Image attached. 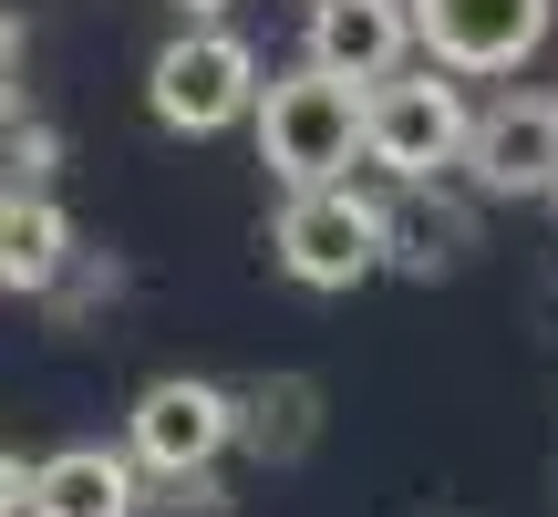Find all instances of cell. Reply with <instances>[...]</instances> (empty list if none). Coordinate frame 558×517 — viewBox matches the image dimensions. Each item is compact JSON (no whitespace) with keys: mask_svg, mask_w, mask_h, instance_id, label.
<instances>
[{"mask_svg":"<svg viewBox=\"0 0 558 517\" xmlns=\"http://www.w3.org/2000/svg\"><path fill=\"white\" fill-rule=\"evenodd\" d=\"M248 124H259V166L279 187H320V177H352L362 156V83L320 73V62H300V73H269L259 104H248Z\"/></svg>","mask_w":558,"mask_h":517,"instance_id":"obj_1","label":"cell"},{"mask_svg":"<svg viewBox=\"0 0 558 517\" xmlns=\"http://www.w3.org/2000/svg\"><path fill=\"white\" fill-rule=\"evenodd\" d=\"M465 156V94L445 62H393L383 83H362V166H383L393 187H435Z\"/></svg>","mask_w":558,"mask_h":517,"instance_id":"obj_2","label":"cell"},{"mask_svg":"<svg viewBox=\"0 0 558 517\" xmlns=\"http://www.w3.org/2000/svg\"><path fill=\"white\" fill-rule=\"evenodd\" d=\"M383 218H393V207L362 197L352 177L290 187V207H279V228H269V258L300 279V290H362V279L383 269V249H393Z\"/></svg>","mask_w":558,"mask_h":517,"instance_id":"obj_3","label":"cell"},{"mask_svg":"<svg viewBox=\"0 0 558 517\" xmlns=\"http://www.w3.org/2000/svg\"><path fill=\"white\" fill-rule=\"evenodd\" d=\"M248 104H259V52L239 32H218V21H186L145 62V115L166 135H228V124H248Z\"/></svg>","mask_w":558,"mask_h":517,"instance_id":"obj_4","label":"cell"},{"mask_svg":"<svg viewBox=\"0 0 558 517\" xmlns=\"http://www.w3.org/2000/svg\"><path fill=\"white\" fill-rule=\"evenodd\" d=\"M239 445V394L207 373H156L135 394V414H124V456L145 466V477H207V466Z\"/></svg>","mask_w":558,"mask_h":517,"instance_id":"obj_5","label":"cell"},{"mask_svg":"<svg viewBox=\"0 0 558 517\" xmlns=\"http://www.w3.org/2000/svg\"><path fill=\"white\" fill-rule=\"evenodd\" d=\"M414 11V52L445 73H518L548 41L558 0H403Z\"/></svg>","mask_w":558,"mask_h":517,"instance_id":"obj_6","label":"cell"},{"mask_svg":"<svg viewBox=\"0 0 558 517\" xmlns=\"http://www.w3.org/2000/svg\"><path fill=\"white\" fill-rule=\"evenodd\" d=\"M456 166L486 197H548L558 187V94H497L486 115H465Z\"/></svg>","mask_w":558,"mask_h":517,"instance_id":"obj_7","label":"cell"},{"mask_svg":"<svg viewBox=\"0 0 558 517\" xmlns=\"http://www.w3.org/2000/svg\"><path fill=\"white\" fill-rule=\"evenodd\" d=\"M341 83H383L393 62H414V11L403 0H311V52Z\"/></svg>","mask_w":558,"mask_h":517,"instance_id":"obj_8","label":"cell"},{"mask_svg":"<svg viewBox=\"0 0 558 517\" xmlns=\"http://www.w3.org/2000/svg\"><path fill=\"white\" fill-rule=\"evenodd\" d=\"M21 517H135V456H114V445L41 456L32 486H21Z\"/></svg>","mask_w":558,"mask_h":517,"instance_id":"obj_9","label":"cell"},{"mask_svg":"<svg viewBox=\"0 0 558 517\" xmlns=\"http://www.w3.org/2000/svg\"><path fill=\"white\" fill-rule=\"evenodd\" d=\"M62 258H73V228L41 197H0V290H52Z\"/></svg>","mask_w":558,"mask_h":517,"instance_id":"obj_10","label":"cell"},{"mask_svg":"<svg viewBox=\"0 0 558 517\" xmlns=\"http://www.w3.org/2000/svg\"><path fill=\"white\" fill-rule=\"evenodd\" d=\"M21 486H32V466H21L11 445H0V517H21Z\"/></svg>","mask_w":558,"mask_h":517,"instance_id":"obj_11","label":"cell"},{"mask_svg":"<svg viewBox=\"0 0 558 517\" xmlns=\"http://www.w3.org/2000/svg\"><path fill=\"white\" fill-rule=\"evenodd\" d=\"M177 11H186V21H218V11H228V0H177Z\"/></svg>","mask_w":558,"mask_h":517,"instance_id":"obj_12","label":"cell"},{"mask_svg":"<svg viewBox=\"0 0 558 517\" xmlns=\"http://www.w3.org/2000/svg\"><path fill=\"white\" fill-rule=\"evenodd\" d=\"M548 197H558V187H548Z\"/></svg>","mask_w":558,"mask_h":517,"instance_id":"obj_13","label":"cell"}]
</instances>
